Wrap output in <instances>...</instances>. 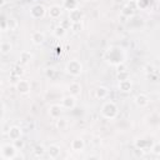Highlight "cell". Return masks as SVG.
<instances>
[{"label": "cell", "mask_w": 160, "mask_h": 160, "mask_svg": "<svg viewBox=\"0 0 160 160\" xmlns=\"http://www.w3.org/2000/svg\"><path fill=\"white\" fill-rule=\"evenodd\" d=\"M119 114V109L116 106V104L114 101H106L102 106H101V115L105 118V119H115Z\"/></svg>", "instance_id": "6da1fadb"}, {"label": "cell", "mask_w": 160, "mask_h": 160, "mask_svg": "<svg viewBox=\"0 0 160 160\" xmlns=\"http://www.w3.org/2000/svg\"><path fill=\"white\" fill-rule=\"evenodd\" d=\"M65 70L68 74H70L72 76H79L82 72V64L79 60H70L66 64Z\"/></svg>", "instance_id": "7a4b0ae2"}, {"label": "cell", "mask_w": 160, "mask_h": 160, "mask_svg": "<svg viewBox=\"0 0 160 160\" xmlns=\"http://www.w3.org/2000/svg\"><path fill=\"white\" fill-rule=\"evenodd\" d=\"M16 148L14 144H5L0 148V155L4 159H15L16 158Z\"/></svg>", "instance_id": "3957f363"}, {"label": "cell", "mask_w": 160, "mask_h": 160, "mask_svg": "<svg viewBox=\"0 0 160 160\" xmlns=\"http://www.w3.org/2000/svg\"><path fill=\"white\" fill-rule=\"evenodd\" d=\"M45 12H46L45 8H44L42 5H40V4L34 5V6L30 9V16H31L32 19H41V18L45 15Z\"/></svg>", "instance_id": "277c9868"}, {"label": "cell", "mask_w": 160, "mask_h": 160, "mask_svg": "<svg viewBox=\"0 0 160 160\" xmlns=\"http://www.w3.org/2000/svg\"><path fill=\"white\" fill-rule=\"evenodd\" d=\"M76 105V98L72 96V95H68V96H64L62 100H61V106L62 109H74Z\"/></svg>", "instance_id": "5b68a950"}, {"label": "cell", "mask_w": 160, "mask_h": 160, "mask_svg": "<svg viewBox=\"0 0 160 160\" xmlns=\"http://www.w3.org/2000/svg\"><path fill=\"white\" fill-rule=\"evenodd\" d=\"M61 11H62V8L61 6H59V5H51L49 8V10H48V15H49L50 19L56 20V19H59L61 16Z\"/></svg>", "instance_id": "8992f818"}, {"label": "cell", "mask_w": 160, "mask_h": 160, "mask_svg": "<svg viewBox=\"0 0 160 160\" xmlns=\"http://www.w3.org/2000/svg\"><path fill=\"white\" fill-rule=\"evenodd\" d=\"M16 90L19 94L21 95H25L30 91V82L28 80H19L16 82Z\"/></svg>", "instance_id": "52a82bcc"}, {"label": "cell", "mask_w": 160, "mask_h": 160, "mask_svg": "<svg viewBox=\"0 0 160 160\" xmlns=\"http://www.w3.org/2000/svg\"><path fill=\"white\" fill-rule=\"evenodd\" d=\"M82 16H84L82 11L80 9H78V8L70 10V12H69V20L71 22H80L82 20Z\"/></svg>", "instance_id": "ba28073f"}, {"label": "cell", "mask_w": 160, "mask_h": 160, "mask_svg": "<svg viewBox=\"0 0 160 160\" xmlns=\"http://www.w3.org/2000/svg\"><path fill=\"white\" fill-rule=\"evenodd\" d=\"M134 101H135L136 106H139V108H146L149 105V102H150V99L145 94H139V95L135 96Z\"/></svg>", "instance_id": "9c48e42d"}, {"label": "cell", "mask_w": 160, "mask_h": 160, "mask_svg": "<svg viewBox=\"0 0 160 160\" xmlns=\"http://www.w3.org/2000/svg\"><path fill=\"white\" fill-rule=\"evenodd\" d=\"M61 112H62V106L59 105V104H52L50 108H49V115L50 118L52 119H58L61 116Z\"/></svg>", "instance_id": "30bf717a"}, {"label": "cell", "mask_w": 160, "mask_h": 160, "mask_svg": "<svg viewBox=\"0 0 160 160\" xmlns=\"http://www.w3.org/2000/svg\"><path fill=\"white\" fill-rule=\"evenodd\" d=\"M70 148H71V150H72V151H76V152L82 151V150H84V148H85V142H84V140H82V139L76 138V139H74V140L71 141Z\"/></svg>", "instance_id": "8fae6325"}, {"label": "cell", "mask_w": 160, "mask_h": 160, "mask_svg": "<svg viewBox=\"0 0 160 160\" xmlns=\"http://www.w3.org/2000/svg\"><path fill=\"white\" fill-rule=\"evenodd\" d=\"M31 41L35 45H41L45 41V34L41 31H34L31 34Z\"/></svg>", "instance_id": "7c38bea8"}, {"label": "cell", "mask_w": 160, "mask_h": 160, "mask_svg": "<svg viewBox=\"0 0 160 160\" xmlns=\"http://www.w3.org/2000/svg\"><path fill=\"white\" fill-rule=\"evenodd\" d=\"M60 151H61V150H60V146H58V145H55V144L50 145V146L46 149V152H48V155H49L50 159H56V158H59Z\"/></svg>", "instance_id": "4fadbf2b"}, {"label": "cell", "mask_w": 160, "mask_h": 160, "mask_svg": "<svg viewBox=\"0 0 160 160\" xmlns=\"http://www.w3.org/2000/svg\"><path fill=\"white\" fill-rule=\"evenodd\" d=\"M132 89V84H131V80L130 79H126V80H120L119 81V90L122 91V92H129L131 91Z\"/></svg>", "instance_id": "5bb4252c"}, {"label": "cell", "mask_w": 160, "mask_h": 160, "mask_svg": "<svg viewBox=\"0 0 160 160\" xmlns=\"http://www.w3.org/2000/svg\"><path fill=\"white\" fill-rule=\"evenodd\" d=\"M10 140H16V139H20L21 138V129L19 126H11L9 129V132H8Z\"/></svg>", "instance_id": "9a60e30c"}, {"label": "cell", "mask_w": 160, "mask_h": 160, "mask_svg": "<svg viewBox=\"0 0 160 160\" xmlns=\"http://www.w3.org/2000/svg\"><path fill=\"white\" fill-rule=\"evenodd\" d=\"M69 92H70V95L76 98L78 95L81 94V85L79 82H71L69 85Z\"/></svg>", "instance_id": "2e32d148"}, {"label": "cell", "mask_w": 160, "mask_h": 160, "mask_svg": "<svg viewBox=\"0 0 160 160\" xmlns=\"http://www.w3.org/2000/svg\"><path fill=\"white\" fill-rule=\"evenodd\" d=\"M108 95H109V89L105 88V86H99V88L95 90V96H96L98 99H100V100L106 99Z\"/></svg>", "instance_id": "e0dca14e"}, {"label": "cell", "mask_w": 160, "mask_h": 160, "mask_svg": "<svg viewBox=\"0 0 160 160\" xmlns=\"http://www.w3.org/2000/svg\"><path fill=\"white\" fill-rule=\"evenodd\" d=\"M11 50H12V45L10 41H1L0 42V54L8 55Z\"/></svg>", "instance_id": "ac0fdd59"}, {"label": "cell", "mask_w": 160, "mask_h": 160, "mask_svg": "<svg viewBox=\"0 0 160 160\" xmlns=\"http://www.w3.org/2000/svg\"><path fill=\"white\" fill-rule=\"evenodd\" d=\"M32 59V54L30 51H21L20 52V62L21 64H29Z\"/></svg>", "instance_id": "d6986e66"}, {"label": "cell", "mask_w": 160, "mask_h": 160, "mask_svg": "<svg viewBox=\"0 0 160 160\" xmlns=\"http://www.w3.org/2000/svg\"><path fill=\"white\" fill-rule=\"evenodd\" d=\"M56 122H55V126L59 129V130H65L68 128V120L64 119V118H58L55 119Z\"/></svg>", "instance_id": "ffe728a7"}, {"label": "cell", "mask_w": 160, "mask_h": 160, "mask_svg": "<svg viewBox=\"0 0 160 160\" xmlns=\"http://www.w3.org/2000/svg\"><path fill=\"white\" fill-rule=\"evenodd\" d=\"M62 6L65 9H68L69 11L72 10V9H76L78 8V0H64Z\"/></svg>", "instance_id": "44dd1931"}, {"label": "cell", "mask_w": 160, "mask_h": 160, "mask_svg": "<svg viewBox=\"0 0 160 160\" xmlns=\"http://www.w3.org/2000/svg\"><path fill=\"white\" fill-rule=\"evenodd\" d=\"M54 35H55V38H58V39H60V38H64L65 35H66V29H64L62 26H56L55 29H54Z\"/></svg>", "instance_id": "7402d4cb"}, {"label": "cell", "mask_w": 160, "mask_h": 160, "mask_svg": "<svg viewBox=\"0 0 160 160\" xmlns=\"http://www.w3.org/2000/svg\"><path fill=\"white\" fill-rule=\"evenodd\" d=\"M45 151H46V149H45L42 145H36V146L34 148V154H35V156H38V158L42 156Z\"/></svg>", "instance_id": "603a6c76"}, {"label": "cell", "mask_w": 160, "mask_h": 160, "mask_svg": "<svg viewBox=\"0 0 160 160\" xmlns=\"http://www.w3.org/2000/svg\"><path fill=\"white\" fill-rule=\"evenodd\" d=\"M70 29L72 30V32H80V31L82 30V24H81V21H80V22H71Z\"/></svg>", "instance_id": "cb8c5ba5"}, {"label": "cell", "mask_w": 160, "mask_h": 160, "mask_svg": "<svg viewBox=\"0 0 160 160\" xmlns=\"http://www.w3.org/2000/svg\"><path fill=\"white\" fill-rule=\"evenodd\" d=\"M118 80H126V79H130L129 78V71L128 70H122V71H118V75H116Z\"/></svg>", "instance_id": "d4e9b609"}, {"label": "cell", "mask_w": 160, "mask_h": 160, "mask_svg": "<svg viewBox=\"0 0 160 160\" xmlns=\"http://www.w3.org/2000/svg\"><path fill=\"white\" fill-rule=\"evenodd\" d=\"M6 24H8V28H9L10 30H12V29L18 28V20H16L15 18H10V19H8Z\"/></svg>", "instance_id": "484cf974"}, {"label": "cell", "mask_w": 160, "mask_h": 160, "mask_svg": "<svg viewBox=\"0 0 160 160\" xmlns=\"http://www.w3.org/2000/svg\"><path fill=\"white\" fill-rule=\"evenodd\" d=\"M12 144H14V146L16 148V150H22V149H24V146H25V142H24V140H21V138H20V139L14 140V141H12Z\"/></svg>", "instance_id": "4316f807"}, {"label": "cell", "mask_w": 160, "mask_h": 160, "mask_svg": "<svg viewBox=\"0 0 160 160\" xmlns=\"http://www.w3.org/2000/svg\"><path fill=\"white\" fill-rule=\"evenodd\" d=\"M11 74H15V75H18V76L22 75V74H24L22 68H21V66H19V65H16V66L14 68V70H12V72H11Z\"/></svg>", "instance_id": "83f0119b"}, {"label": "cell", "mask_w": 160, "mask_h": 160, "mask_svg": "<svg viewBox=\"0 0 160 160\" xmlns=\"http://www.w3.org/2000/svg\"><path fill=\"white\" fill-rule=\"evenodd\" d=\"M151 151L155 154V155H160V144L159 142H155L151 148Z\"/></svg>", "instance_id": "f1b7e54d"}, {"label": "cell", "mask_w": 160, "mask_h": 160, "mask_svg": "<svg viewBox=\"0 0 160 160\" xmlns=\"http://www.w3.org/2000/svg\"><path fill=\"white\" fill-rule=\"evenodd\" d=\"M70 25H71V21H70L69 19H65V20H61V21H60V26H62L64 29L70 28Z\"/></svg>", "instance_id": "f546056e"}, {"label": "cell", "mask_w": 160, "mask_h": 160, "mask_svg": "<svg viewBox=\"0 0 160 160\" xmlns=\"http://www.w3.org/2000/svg\"><path fill=\"white\" fill-rule=\"evenodd\" d=\"M45 75H46L48 78H52V76L55 75V69H54V68H48V69L45 70Z\"/></svg>", "instance_id": "4dcf8cb0"}, {"label": "cell", "mask_w": 160, "mask_h": 160, "mask_svg": "<svg viewBox=\"0 0 160 160\" xmlns=\"http://www.w3.org/2000/svg\"><path fill=\"white\" fill-rule=\"evenodd\" d=\"M146 4H149L148 0H136V5H138L139 8H141V9H145V5H146Z\"/></svg>", "instance_id": "1f68e13d"}, {"label": "cell", "mask_w": 160, "mask_h": 160, "mask_svg": "<svg viewBox=\"0 0 160 160\" xmlns=\"http://www.w3.org/2000/svg\"><path fill=\"white\" fill-rule=\"evenodd\" d=\"M146 69H148V70H146V72H148V74H152L154 71H156V70H155V68H154L152 65H148V66H146Z\"/></svg>", "instance_id": "d6a6232c"}, {"label": "cell", "mask_w": 160, "mask_h": 160, "mask_svg": "<svg viewBox=\"0 0 160 160\" xmlns=\"http://www.w3.org/2000/svg\"><path fill=\"white\" fill-rule=\"evenodd\" d=\"M5 4H6V0H0V8H1V6H4Z\"/></svg>", "instance_id": "836d02e7"}, {"label": "cell", "mask_w": 160, "mask_h": 160, "mask_svg": "<svg viewBox=\"0 0 160 160\" xmlns=\"http://www.w3.org/2000/svg\"><path fill=\"white\" fill-rule=\"evenodd\" d=\"M0 85H1V76H0Z\"/></svg>", "instance_id": "e575fe53"}, {"label": "cell", "mask_w": 160, "mask_h": 160, "mask_svg": "<svg viewBox=\"0 0 160 160\" xmlns=\"http://www.w3.org/2000/svg\"><path fill=\"white\" fill-rule=\"evenodd\" d=\"M85 1H94V0H85Z\"/></svg>", "instance_id": "d590c367"}, {"label": "cell", "mask_w": 160, "mask_h": 160, "mask_svg": "<svg viewBox=\"0 0 160 160\" xmlns=\"http://www.w3.org/2000/svg\"><path fill=\"white\" fill-rule=\"evenodd\" d=\"M0 42H1V38H0Z\"/></svg>", "instance_id": "8d00e7d4"}]
</instances>
